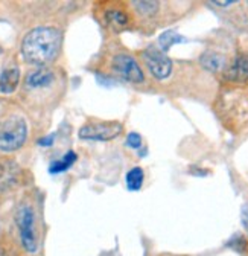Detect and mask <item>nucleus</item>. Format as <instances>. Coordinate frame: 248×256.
Segmentation results:
<instances>
[{"instance_id":"6ab92c4d","label":"nucleus","mask_w":248,"mask_h":256,"mask_svg":"<svg viewBox=\"0 0 248 256\" xmlns=\"http://www.w3.org/2000/svg\"><path fill=\"white\" fill-rule=\"evenodd\" d=\"M215 5H223V6H226V5H232V4H235V2H213Z\"/></svg>"},{"instance_id":"f8f14e48","label":"nucleus","mask_w":248,"mask_h":256,"mask_svg":"<svg viewBox=\"0 0 248 256\" xmlns=\"http://www.w3.org/2000/svg\"><path fill=\"white\" fill-rule=\"evenodd\" d=\"M143 184V171L140 168H133L127 174V186L130 190H139Z\"/></svg>"},{"instance_id":"4468645a","label":"nucleus","mask_w":248,"mask_h":256,"mask_svg":"<svg viewBox=\"0 0 248 256\" xmlns=\"http://www.w3.org/2000/svg\"><path fill=\"white\" fill-rule=\"evenodd\" d=\"M107 18L111 23L117 24V26H123V24H127V22H128V16L123 12V11H120V10H111V11H108L107 12Z\"/></svg>"},{"instance_id":"f257e3e1","label":"nucleus","mask_w":248,"mask_h":256,"mask_svg":"<svg viewBox=\"0 0 248 256\" xmlns=\"http://www.w3.org/2000/svg\"><path fill=\"white\" fill-rule=\"evenodd\" d=\"M61 46V32L53 28H37L23 38L21 54L26 61L43 66L52 61Z\"/></svg>"},{"instance_id":"423d86ee","label":"nucleus","mask_w":248,"mask_h":256,"mask_svg":"<svg viewBox=\"0 0 248 256\" xmlns=\"http://www.w3.org/2000/svg\"><path fill=\"white\" fill-rule=\"evenodd\" d=\"M113 69L117 75H120L123 80L131 82H142L143 81V72L137 61L125 54L116 55L113 60Z\"/></svg>"},{"instance_id":"39448f33","label":"nucleus","mask_w":248,"mask_h":256,"mask_svg":"<svg viewBox=\"0 0 248 256\" xmlns=\"http://www.w3.org/2000/svg\"><path fill=\"white\" fill-rule=\"evenodd\" d=\"M143 60L146 62L148 69L151 70V74L156 78L165 80L171 75L172 61L166 56L165 52H162L156 48H149L143 52Z\"/></svg>"},{"instance_id":"f3484780","label":"nucleus","mask_w":248,"mask_h":256,"mask_svg":"<svg viewBox=\"0 0 248 256\" xmlns=\"http://www.w3.org/2000/svg\"><path fill=\"white\" fill-rule=\"evenodd\" d=\"M52 139H53V136L43 138V139H40V142H38V144H40V145H44V146H47V145H52V142H53Z\"/></svg>"},{"instance_id":"2eb2a0df","label":"nucleus","mask_w":248,"mask_h":256,"mask_svg":"<svg viewBox=\"0 0 248 256\" xmlns=\"http://www.w3.org/2000/svg\"><path fill=\"white\" fill-rule=\"evenodd\" d=\"M136 8L142 14H152L157 11V4L156 2H134Z\"/></svg>"},{"instance_id":"f03ea898","label":"nucleus","mask_w":248,"mask_h":256,"mask_svg":"<svg viewBox=\"0 0 248 256\" xmlns=\"http://www.w3.org/2000/svg\"><path fill=\"white\" fill-rule=\"evenodd\" d=\"M27 134L26 122L18 114H11L0 122V150L14 151L18 150Z\"/></svg>"},{"instance_id":"7ed1b4c3","label":"nucleus","mask_w":248,"mask_h":256,"mask_svg":"<svg viewBox=\"0 0 248 256\" xmlns=\"http://www.w3.org/2000/svg\"><path fill=\"white\" fill-rule=\"evenodd\" d=\"M17 226L20 230L21 242L24 248L30 253L37 250V235H35V218H34V210L29 206H20L17 210Z\"/></svg>"},{"instance_id":"20e7f679","label":"nucleus","mask_w":248,"mask_h":256,"mask_svg":"<svg viewBox=\"0 0 248 256\" xmlns=\"http://www.w3.org/2000/svg\"><path fill=\"white\" fill-rule=\"evenodd\" d=\"M122 133V125L119 122H90L79 130V138L87 140H111Z\"/></svg>"},{"instance_id":"a211bd4d","label":"nucleus","mask_w":248,"mask_h":256,"mask_svg":"<svg viewBox=\"0 0 248 256\" xmlns=\"http://www.w3.org/2000/svg\"><path fill=\"white\" fill-rule=\"evenodd\" d=\"M242 222H244V226L248 229V209H244V212H242Z\"/></svg>"},{"instance_id":"6e6552de","label":"nucleus","mask_w":248,"mask_h":256,"mask_svg":"<svg viewBox=\"0 0 248 256\" xmlns=\"http://www.w3.org/2000/svg\"><path fill=\"white\" fill-rule=\"evenodd\" d=\"M227 78L238 82L248 80V55H241L235 60L233 66L227 70Z\"/></svg>"},{"instance_id":"0eeeda50","label":"nucleus","mask_w":248,"mask_h":256,"mask_svg":"<svg viewBox=\"0 0 248 256\" xmlns=\"http://www.w3.org/2000/svg\"><path fill=\"white\" fill-rule=\"evenodd\" d=\"M55 76L49 70V69H38V70H34L30 72L26 78V87L29 88H43V87H47L53 82Z\"/></svg>"},{"instance_id":"9b49d317","label":"nucleus","mask_w":248,"mask_h":256,"mask_svg":"<svg viewBox=\"0 0 248 256\" xmlns=\"http://www.w3.org/2000/svg\"><path fill=\"white\" fill-rule=\"evenodd\" d=\"M76 162V154L73 151H69L63 158H59V160H55V162L50 165L49 171L52 174H58V172H63L66 170H69L73 164Z\"/></svg>"},{"instance_id":"ddd939ff","label":"nucleus","mask_w":248,"mask_h":256,"mask_svg":"<svg viewBox=\"0 0 248 256\" xmlns=\"http://www.w3.org/2000/svg\"><path fill=\"white\" fill-rule=\"evenodd\" d=\"M201 62L204 64L207 69H210V70H218V69L223 68L224 60H223V56L216 55V54H206L201 58Z\"/></svg>"},{"instance_id":"1a4fd4ad","label":"nucleus","mask_w":248,"mask_h":256,"mask_svg":"<svg viewBox=\"0 0 248 256\" xmlns=\"http://www.w3.org/2000/svg\"><path fill=\"white\" fill-rule=\"evenodd\" d=\"M20 72L17 68H11L2 72L0 75V93H12L18 84Z\"/></svg>"},{"instance_id":"9d476101","label":"nucleus","mask_w":248,"mask_h":256,"mask_svg":"<svg viewBox=\"0 0 248 256\" xmlns=\"http://www.w3.org/2000/svg\"><path fill=\"white\" fill-rule=\"evenodd\" d=\"M183 42H186L184 37H181V36L178 34V32H175V30H166V32H163V34L159 37V46H160L162 52H166V50H169L174 44L183 43Z\"/></svg>"},{"instance_id":"dca6fc26","label":"nucleus","mask_w":248,"mask_h":256,"mask_svg":"<svg viewBox=\"0 0 248 256\" xmlns=\"http://www.w3.org/2000/svg\"><path fill=\"white\" fill-rule=\"evenodd\" d=\"M127 145L130 148H140L142 146V138L137 133H130L127 138Z\"/></svg>"}]
</instances>
